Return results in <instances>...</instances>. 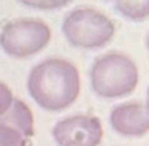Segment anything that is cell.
<instances>
[{
	"label": "cell",
	"instance_id": "1",
	"mask_svg": "<svg viewBox=\"0 0 149 146\" xmlns=\"http://www.w3.org/2000/svg\"><path fill=\"white\" fill-rule=\"evenodd\" d=\"M30 96L47 112H62L78 100L81 78L68 59L48 58L31 68L26 79Z\"/></svg>",
	"mask_w": 149,
	"mask_h": 146
},
{
	"label": "cell",
	"instance_id": "2",
	"mask_svg": "<svg viewBox=\"0 0 149 146\" xmlns=\"http://www.w3.org/2000/svg\"><path fill=\"white\" fill-rule=\"evenodd\" d=\"M135 61L121 51H110L95 59L90 68V86L96 96L116 100L130 95L138 86Z\"/></svg>",
	"mask_w": 149,
	"mask_h": 146
},
{
	"label": "cell",
	"instance_id": "3",
	"mask_svg": "<svg viewBox=\"0 0 149 146\" xmlns=\"http://www.w3.org/2000/svg\"><path fill=\"white\" fill-rule=\"evenodd\" d=\"M62 34L79 50H100L115 36V23L96 8L79 6L64 17Z\"/></svg>",
	"mask_w": 149,
	"mask_h": 146
},
{
	"label": "cell",
	"instance_id": "4",
	"mask_svg": "<svg viewBox=\"0 0 149 146\" xmlns=\"http://www.w3.org/2000/svg\"><path fill=\"white\" fill-rule=\"evenodd\" d=\"M48 23L40 19H16L0 31V48L14 59H25L40 53L51 42Z\"/></svg>",
	"mask_w": 149,
	"mask_h": 146
},
{
	"label": "cell",
	"instance_id": "5",
	"mask_svg": "<svg viewBox=\"0 0 149 146\" xmlns=\"http://www.w3.org/2000/svg\"><path fill=\"white\" fill-rule=\"evenodd\" d=\"M58 146H100L104 129L100 118L78 114L59 120L51 131Z\"/></svg>",
	"mask_w": 149,
	"mask_h": 146
},
{
	"label": "cell",
	"instance_id": "6",
	"mask_svg": "<svg viewBox=\"0 0 149 146\" xmlns=\"http://www.w3.org/2000/svg\"><path fill=\"white\" fill-rule=\"evenodd\" d=\"M109 123L121 137L141 138L149 134V110L140 101L121 103L110 110Z\"/></svg>",
	"mask_w": 149,
	"mask_h": 146
},
{
	"label": "cell",
	"instance_id": "7",
	"mask_svg": "<svg viewBox=\"0 0 149 146\" xmlns=\"http://www.w3.org/2000/svg\"><path fill=\"white\" fill-rule=\"evenodd\" d=\"M0 123L16 129L25 138H31L34 135V117L31 109L22 100L14 98L11 106L0 115Z\"/></svg>",
	"mask_w": 149,
	"mask_h": 146
},
{
	"label": "cell",
	"instance_id": "8",
	"mask_svg": "<svg viewBox=\"0 0 149 146\" xmlns=\"http://www.w3.org/2000/svg\"><path fill=\"white\" fill-rule=\"evenodd\" d=\"M115 9L134 22L149 19V0H115Z\"/></svg>",
	"mask_w": 149,
	"mask_h": 146
},
{
	"label": "cell",
	"instance_id": "9",
	"mask_svg": "<svg viewBox=\"0 0 149 146\" xmlns=\"http://www.w3.org/2000/svg\"><path fill=\"white\" fill-rule=\"evenodd\" d=\"M17 2L26 8L40 9V11H56L70 5L72 0H17Z\"/></svg>",
	"mask_w": 149,
	"mask_h": 146
},
{
	"label": "cell",
	"instance_id": "10",
	"mask_svg": "<svg viewBox=\"0 0 149 146\" xmlns=\"http://www.w3.org/2000/svg\"><path fill=\"white\" fill-rule=\"evenodd\" d=\"M0 146H26V138L16 129L0 123Z\"/></svg>",
	"mask_w": 149,
	"mask_h": 146
},
{
	"label": "cell",
	"instance_id": "11",
	"mask_svg": "<svg viewBox=\"0 0 149 146\" xmlns=\"http://www.w3.org/2000/svg\"><path fill=\"white\" fill-rule=\"evenodd\" d=\"M13 100H14V96H13L11 89H9L5 82L0 81V115L11 106Z\"/></svg>",
	"mask_w": 149,
	"mask_h": 146
},
{
	"label": "cell",
	"instance_id": "12",
	"mask_svg": "<svg viewBox=\"0 0 149 146\" xmlns=\"http://www.w3.org/2000/svg\"><path fill=\"white\" fill-rule=\"evenodd\" d=\"M144 104H146L148 110H149V87H148V93H146V103H144Z\"/></svg>",
	"mask_w": 149,
	"mask_h": 146
},
{
	"label": "cell",
	"instance_id": "13",
	"mask_svg": "<svg viewBox=\"0 0 149 146\" xmlns=\"http://www.w3.org/2000/svg\"><path fill=\"white\" fill-rule=\"evenodd\" d=\"M144 45H146V50L149 51V33H148V36H146V41H144Z\"/></svg>",
	"mask_w": 149,
	"mask_h": 146
},
{
	"label": "cell",
	"instance_id": "14",
	"mask_svg": "<svg viewBox=\"0 0 149 146\" xmlns=\"http://www.w3.org/2000/svg\"><path fill=\"white\" fill-rule=\"evenodd\" d=\"M104 2H115V0H104Z\"/></svg>",
	"mask_w": 149,
	"mask_h": 146
}]
</instances>
